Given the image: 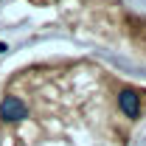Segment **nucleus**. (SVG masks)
Masks as SVG:
<instances>
[{
	"label": "nucleus",
	"instance_id": "1",
	"mask_svg": "<svg viewBox=\"0 0 146 146\" xmlns=\"http://www.w3.org/2000/svg\"><path fill=\"white\" fill-rule=\"evenodd\" d=\"M118 101H121V107L127 110L129 118H135V115H138L141 104H138V96H135V93H124V96H118Z\"/></svg>",
	"mask_w": 146,
	"mask_h": 146
}]
</instances>
